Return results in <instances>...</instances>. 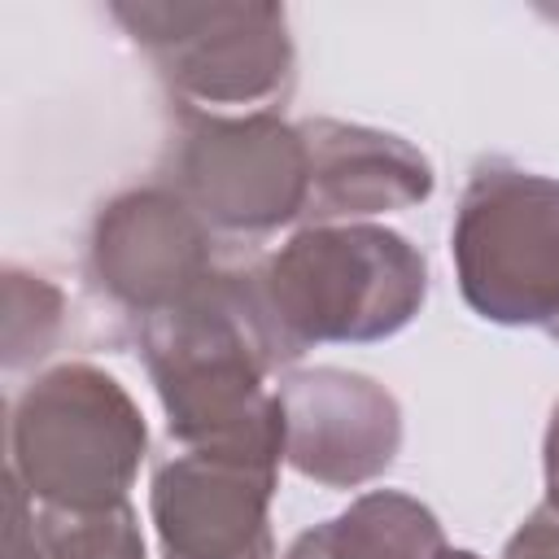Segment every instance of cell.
Wrapping results in <instances>:
<instances>
[{"instance_id":"7a4b0ae2","label":"cell","mask_w":559,"mask_h":559,"mask_svg":"<svg viewBox=\"0 0 559 559\" xmlns=\"http://www.w3.org/2000/svg\"><path fill=\"white\" fill-rule=\"evenodd\" d=\"M271 480L249 485V463L231 476L205 463H179L157 476V520L166 559H266L262 498Z\"/></svg>"},{"instance_id":"6da1fadb","label":"cell","mask_w":559,"mask_h":559,"mask_svg":"<svg viewBox=\"0 0 559 559\" xmlns=\"http://www.w3.org/2000/svg\"><path fill=\"white\" fill-rule=\"evenodd\" d=\"M463 288L485 319H546L559 310V188L480 175L459 218Z\"/></svg>"},{"instance_id":"3957f363","label":"cell","mask_w":559,"mask_h":559,"mask_svg":"<svg viewBox=\"0 0 559 559\" xmlns=\"http://www.w3.org/2000/svg\"><path fill=\"white\" fill-rule=\"evenodd\" d=\"M424 515H428V511H419V507L406 502V498H367V502L354 507V515H341L332 528H336V537H341L345 546H354L358 555H367V550H376L380 542L393 550ZM441 559H445V555H441Z\"/></svg>"}]
</instances>
